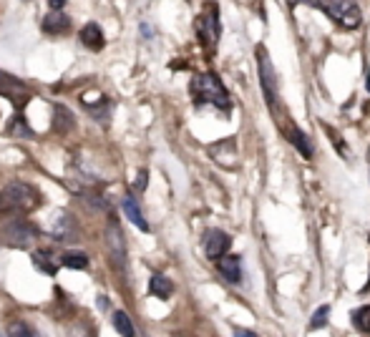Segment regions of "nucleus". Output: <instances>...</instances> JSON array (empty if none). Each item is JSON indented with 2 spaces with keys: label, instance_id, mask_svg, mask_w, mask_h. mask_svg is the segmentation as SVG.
I'll use <instances>...</instances> for the list:
<instances>
[{
  "label": "nucleus",
  "instance_id": "f257e3e1",
  "mask_svg": "<svg viewBox=\"0 0 370 337\" xmlns=\"http://www.w3.org/2000/svg\"><path fill=\"white\" fill-rule=\"evenodd\" d=\"M189 93H192V101L196 106H216L219 111L230 113L232 111V101L230 93L224 89V83L219 81L216 73L207 71V73H196L189 83Z\"/></svg>",
  "mask_w": 370,
  "mask_h": 337
},
{
  "label": "nucleus",
  "instance_id": "f03ea898",
  "mask_svg": "<svg viewBox=\"0 0 370 337\" xmlns=\"http://www.w3.org/2000/svg\"><path fill=\"white\" fill-rule=\"evenodd\" d=\"M41 204V194L38 189L26 181H10V184L0 192V209L8 214H28Z\"/></svg>",
  "mask_w": 370,
  "mask_h": 337
},
{
  "label": "nucleus",
  "instance_id": "7ed1b4c3",
  "mask_svg": "<svg viewBox=\"0 0 370 337\" xmlns=\"http://www.w3.org/2000/svg\"><path fill=\"white\" fill-rule=\"evenodd\" d=\"M0 237H3L6 244H10L15 249H30L38 242L41 232H38L35 224L23 219V214H13L10 219H6L0 224Z\"/></svg>",
  "mask_w": 370,
  "mask_h": 337
},
{
  "label": "nucleus",
  "instance_id": "20e7f679",
  "mask_svg": "<svg viewBox=\"0 0 370 337\" xmlns=\"http://www.w3.org/2000/svg\"><path fill=\"white\" fill-rule=\"evenodd\" d=\"M313 8H320L330 21H335L337 26L348 28V30L360 28V23H363V13H360L358 0H315Z\"/></svg>",
  "mask_w": 370,
  "mask_h": 337
},
{
  "label": "nucleus",
  "instance_id": "39448f33",
  "mask_svg": "<svg viewBox=\"0 0 370 337\" xmlns=\"http://www.w3.org/2000/svg\"><path fill=\"white\" fill-rule=\"evenodd\" d=\"M257 69H259V83H262V93H265L267 104L272 113H279L282 109V101H279V91H277V73H275L272 63H270V55L265 48H257Z\"/></svg>",
  "mask_w": 370,
  "mask_h": 337
},
{
  "label": "nucleus",
  "instance_id": "423d86ee",
  "mask_svg": "<svg viewBox=\"0 0 370 337\" xmlns=\"http://www.w3.org/2000/svg\"><path fill=\"white\" fill-rule=\"evenodd\" d=\"M194 28H196V35H199L202 46H207V48H216V41H219V35H222L219 8H216V3H210V6L204 8V13L196 18Z\"/></svg>",
  "mask_w": 370,
  "mask_h": 337
},
{
  "label": "nucleus",
  "instance_id": "0eeeda50",
  "mask_svg": "<svg viewBox=\"0 0 370 337\" xmlns=\"http://www.w3.org/2000/svg\"><path fill=\"white\" fill-rule=\"evenodd\" d=\"M0 93H3L15 109L26 106L30 101V96H33L30 89L21 81V78L10 76V73H6V71H0Z\"/></svg>",
  "mask_w": 370,
  "mask_h": 337
},
{
  "label": "nucleus",
  "instance_id": "6e6552de",
  "mask_svg": "<svg viewBox=\"0 0 370 337\" xmlns=\"http://www.w3.org/2000/svg\"><path fill=\"white\" fill-rule=\"evenodd\" d=\"M202 247H204V255L210 257L212 262H216L222 255H227L232 247V237L222 229H207L202 237Z\"/></svg>",
  "mask_w": 370,
  "mask_h": 337
},
{
  "label": "nucleus",
  "instance_id": "1a4fd4ad",
  "mask_svg": "<svg viewBox=\"0 0 370 337\" xmlns=\"http://www.w3.org/2000/svg\"><path fill=\"white\" fill-rule=\"evenodd\" d=\"M106 242H109V252H111L116 267H124L126 264V239H124V232L119 229L116 221H111L109 229H106Z\"/></svg>",
  "mask_w": 370,
  "mask_h": 337
},
{
  "label": "nucleus",
  "instance_id": "9d476101",
  "mask_svg": "<svg viewBox=\"0 0 370 337\" xmlns=\"http://www.w3.org/2000/svg\"><path fill=\"white\" fill-rule=\"evenodd\" d=\"M216 269L222 272V277L227 282L237 284L242 280V259L237 255H222L216 259Z\"/></svg>",
  "mask_w": 370,
  "mask_h": 337
},
{
  "label": "nucleus",
  "instance_id": "9b49d317",
  "mask_svg": "<svg viewBox=\"0 0 370 337\" xmlns=\"http://www.w3.org/2000/svg\"><path fill=\"white\" fill-rule=\"evenodd\" d=\"M121 207H124V214L129 217V219L136 224V229H141V232H151V227H149V221L147 217L141 214V207H139V201L133 199L131 194H126L124 201H121Z\"/></svg>",
  "mask_w": 370,
  "mask_h": 337
},
{
  "label": "nucleus",
  "instance_id": "f8f14e48",
  "mask_svg": "<svg viewBox=\"0 0 370 337\" xmlns=\"http://www.w3.org/2000/svg\"><path fill=\"white\" fill-rule=\"evenodd\" d=\"M78 38H81V43H84L86 48H91V51H101L106 43L104 30H101L98 23H86V26L81 28V33H78Z\"/></svg>",
  "mask_w": 370,
  "mask_h": 337
},
{
  "label": "nucleus",
  "instance_id": "ddd939ff",
  "mask_svg": "<svg viewBox=\"0 0 370 337\" xmlns=\"http://www.w3.org/2000/svg\"><path fill=\"white\" fill-rule=\"evenodd\" d=\"M41 28H43V33L58 35V33H66V30H68L71 21H68V15H63L61 10H50V13L43 18Z\"/></svg>",
  "mask_w": 370,
  "mask_h": 337
},
{
  "label": "nucleus",
  "instance_id": "4468645a",
  "mask_svg": "<svg viewBox=\"0 0 370 337\" xmlns=\"http://www.w3.org/2000/svg\"><path fill=\"white\" fill-rule=\"evenodd\" d=\"M76 232H78L76 219H73L71 214H66V212L58 214L56 224H53V237H56V239L68 242V239H73V237H76Z\"/></svg>",
  "mask_w": 370,
  "mask_h": 337
},
{
  "label": "nucleus",
  "instance_id": "2eb2a0df",
  "mask_svg": "<svg viewBox=\"0 0 370 337\" xmlns=\"http://www.w3.org/2000/svg\"><path fill=\"white\" fill-rule=\"evenodd\" d=\"M287 136H290V141H293V146L297 149V152L302 154L305 158H313V144H310V138H308V134L300 129V126H290L287 129Z\"/></svg>",
  "mask_w": 370,
  "mask_h": 337
},
{
  "label": "nucleus",
  "instance_id": "dca6fc26",
  "mask_svg": "<svg viewBox=\"0 0 370 337\" xmlns=\"http://www.w3.org/2000/svg\"><path fill=\"white\" fill-rule=\"evenodd\" d=\"M33 264H35L38 272H43V275H48V277L56 275L58 267H61V264L53 259V255H50L48 249H43V252H33Z\"/></svg>",
  "mask_w": 370,
  "mask_h": 337
},
{
  "label": "nucleus",
  "instance_id": "f3484780",
  "mask_svg": "<svg viewBox=\"0 0 370 337\" xmlns=\"http://www.w3.org/2000/svg\"><path fill=\"white\" fill-rule=\"evenodd\" d=\"M58 264L68 269H89V257L84 252H78V249H68V252H63L58 257Z\"/></svg>",
  "mask_w": 370,
  "mask_h": 337
},
{
  "label": "nucleus",
  "instance_id": "a211bd4d",
  "mask_svg": "<svg viewBox=\"0 0 370 337\" xmlns=\"http://www.w3.org/2000/svg\"><path fill=\"white\" fill-rule=\"evenodd\" d=\"M149 292H151L154 297H159V300H169L172 292H174V284H172V280H167L164 275H154L151 277V282H149Z\"/></svg>",
  "mask_w": 370,
  "mask_h": 337
},
{
  "label": "nucleus",
  "instance_id": "6ab92c4d",
  "mask_svg": "<svg viewBox=\"0 0 370 337\" xmlns=\"http://www.w3.org/2000/svg\"><path fill=\"white\" fill-rule=\"evenodd\" d=\"M53 124H56L58 134H68L73 129V116H71V111L66 106L56 104L53 106Z\"/></svg>",
  "mask_w": 370,
  "mask_h": 337
},
{
  "label": "nucleus",
  "instance_id": "aec40b11",
  "mask_svg": "<svg viewBox=\"0 0 370 337\" xmlns=\"http://www.w3.org/2000/svg\"><path fill=\"white\" fill-rule=\"evenodd\" d=\"M84 106H86V111H89V113H91V116L96 118L101 126L109 121V116H111V101H109V98H101V101H98V106L86 104V101H84Z\"/></svg>",
  "mask_w": 370,
  "mask_h": 337
},
{
  "label": "nucleus",
  "instance_id": "412c9836",
  "mask_svg": "<svg viewBox=\"0 0 370 337\" xmlns=\"http://www.w3.org/2000/svg\"><path fill=\"white\" fill-rule=\"evenodd\" d=\"M350 320H353V327H355L358 332H363V335H370V304H363V307H358L353 315H350Z\"/></svg>",
  "mask_w": 370,
  "mask_h": 337
},
{
  "label": "nucleus",
  "instance_id": "4be33fe9",
  "mask_svg": "<svg viewBox=\"0 0 370 337\" xmlns=\"http://www.w3.org/2000/svg\"><path fill=\"white\" fill-rule=\"evenodd\" d=\"M8 134L10 136H18V138H33L35 136V131L28 126V121L21 116H15L13 121H10V126H8Z\"/></svg>",
  "mask_w": 370,
  "mask_h": 337
},
{
  "label": "nucleus",
  "instance_id": "5701e85b",
  "mask_svg": "<svg viewBox=\"0 0 370 337\" xmlns=\"http://www.w3.org/2000/svg\"><path fill=\"white\" fill-rule=\"evenodd\" d=\"M113 325H116V332L124 337H131L133 335V325L131 320H129V315L126 312H113Z\"/></svg>",
  "mask_w": 370,
  "mask_h": 337
},
{
  "label": "nucleus",
  "instance_id": "b1692460",
  "mask_svg": "<svg viewBox=\"0 0 370 337\" xmlns=\"http://www.w3.org/2000/svg\"><path fill=\"white\" fill-rule=\"evenodd\" d=\"M328 315H330V304H320L317 312L310 317V330H320V327H325V325H328Z\"/></svg>",
  "mask_w": 370,
  "mask_h": 337
},
{
  "label": "nucleus",
  "instance_id": "393cba45",
  "mask_svg": "<svg viewBox=\"0 0 370 337\" xmlns=\"http://www.w3.org/2000/svg\"><path fill=\"white\" fill-rule=\"evenodd\" d=\"M6 335H10V337H35V330L33 327H28L26 322H15V325H10L6 330Z\"/></svg>",
  "mask_w": 370,
  "mask_h": 337
},
{
  "label": "nucleus",
  "instance_id": "a878e982",
  "mask_svg": "<svg viewBox=\"0 0 370 337\" xmlns=\"http://www.w3.org/2000/svg\"><path fill=\"white\" fill-rule=\"evenodd\" d=\"M322 129H325V134H328L330 138H333V144L337 146V152L342 154V156H345V144H342V138H340V134H337V131H333L330 129L328 124H322Z\"/></svg>",
  "mask_w": 370,
  "mask_h": 337
},
{
  "label": "nucleus",
  "instance_id": "bb28decb",
  "mask_svg": "<svg viewBox=\"0 0 370 337\" xmlns=\"http://www.w3.org/2000/svg\"><path fill=\"white\" fill-rule=\"evenodd\" d=\"M147 181H149L147 169H141V172H139V179H136V192H144V189H147Z\"/></svg>",
  "mask_w": 370,
  "mask_h": 337
},
{
  "label": "nucleus",
  "instance_id": "cd10ccee",
  "mask_svg": "<svg viewBox=\"0 0 370 337\" xmlns=\"http://www.w3.org/2000/svg\"><path fill=\"white\" fill-rule=\"evenodd\" d=\"M287 3H290V8H297V6H315V0H287Z\"/></svg>",
  "mask_w": 370,
  "mask_h": 337
},
{
  "label": "nucleus",
  "instance_id": "c85d7f7f",
  "mask_svg": "<svg viewBox=\"0 0 370 337\" xmlns=\"http://www.w3.org/2000/svg\"><path fill=\"white\" fill-rule=\"evenodd\" d=\"M232 335H237V337H255V332H252V330H242V327H234V330H232Z\"/></svg>",
  "mask_w": 370,
  "mask_h": 337
},
{
  "label": "nucleus",
  "instance_id": "c756f323",
  "mask_svg": "<svg viewBox=\"0 0 370 337\" xmlns=\"http://www.w3.org/2000/svg\"><path fill=\"white\" fill-rule=\"evenodd\" d=\"M48 6L53 8V10H61V8L66 6V0H48Z\"/></svg>",
  "mask_w": 370,
  "mask_h": 337
},
{
  "label": "nucleus",
  "instance_id": "7c9ffc66",
  "mask_svg": "<svg viewBox=\"0 0 370 337\" xmlns=\"http://www.w3.org/2000/svg\"><path fill=\"white\" fill-rule=\"evenodd\" d=\"M98 310H101V312L109 310V300H106V297H98Z\"/></svg>",
  "mask_w": 370,
  "mask_h": 337
},
{
  "label": "nucleus",
  "instance_id": "2f4dec72",
  "mask_svg": "<svg viewBox=\"0 0 370 337\" xmlns=\"http://www.w3.org/2000/svg\"><path fill=\"white\" fill-rule=\"evenodd\" d=\"M368 161H370V149H368Z\"/></svg>",
  "mask_w": 370,
  "mask_h": 337
}]
</instances>
